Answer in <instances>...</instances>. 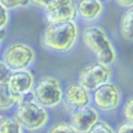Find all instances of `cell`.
I'll return each mask as SVG.
<instances>
[{
  "mask_svg": "<svg viewBox=\"0 0 133 133\" xmlns=\"http://www.w3.org/2000/svg\"><path fill=\"white\" fill-rule=\"evenodd\" d=\"M100 1H102V2H103V1H107V0H100Z\"/></svg>",
  "mask_w": 133,
  "mask_h": 133,
  "instance_id": "484cf974",
  "label": "cell"
},
{
  "mask_svg": "<svg viewBox=\"0 0 133 133\" xmlns=\"http://www.w3.org/2000/svg\"><path fill=\"white\" fill-rule=\"evenodd\" d=\"M98 121L99 113L91 106L74 110L71 114V125L78 133H87Z\"/></svg>",
  "mask_w": 133,
  "mask_h": 133,
  "instance_id": "8fae6325",
  "label": "cell"
},
{
  "mask_svg": "<svg viewBox=\"0 0 133 133\" xmlns=\"http://www.w3.org/2000/svg\"><path fill=\"white\" fill-rule=\"evenodd\" d=\"M115 133H133V123L131 122H125V123H122Z\"/></svg>",
  "mask_w": 133,
  "mask_h": 133,
  "instance_id": "7402d4cb",
  "label": "cell"
},
{
  "mask_svg": "<svg viewBox=\"0 0 133 133\" xmlns=\"http://www.w3.org/2000/svg\"><path fill=\"white\" fill-rule=\"evenodd\" d=\"M111 76L112 71L109 65L95 61L87 64L80 71L79 83L82 84L88 91H94L99 86L109 82Z\"/></svg>",
  "mask_w": 133,
  "mask_h": 133,
  "instance_id": "8992f818",
  "label": "cell"
},
{
  "mask_svg": "<svg viewBox=\"0 0 133 133\" xmlns=\"http://www.w3.org/2000/svg\"><path fill=\"white\" fill-rule=\"evenodd\" d=\"M30 1H31V4H32L33 6L45 9V8L47 7V5H48L52 0H30Z\"/></svg>",
  "mask_w": 133,
  "mask_h": 133,
  "instance_id": "603a6c76",
  "label": "cell"
},
{
  "mask_svg": "<svg viewBox=\"0 0 133 133\" xmlns=\"http://www.w3.org/2000/svg\"><path fill=\"white\" fill-rule=\"evenodd\" d=\"M122 99V92L116 84L107 82L92 91V102L102 111L115 110Z\"/></svg>",
  "mask_w": 133,
  "mask_h": 133,
  "instance_id": "52a82bcc",
  "label": "cell"
},
{
  "mask_svg": "<svg viewBox=\"0 0 133 133\" xmlns=\"http://www.w3.org/2000/svg\"><path fill=\"white\" fill-rule=\"evenodd\" d=\"M9 11L0 3V30H4L9 23Z\"/></svg>",
  "mask_w": 133,
  "mask_h": 133,
  "instance_id": "ffe728a7",
  "label": "cell"
},
{
  "mask_svg": "<svg viewBox=\"0 0 133 133\" xmlns=\"http://www.w3.org/2000/svg\"><path fill=\"white\" fill-rule=\"evenodd\" d=\"M11 71L5 65V63L0 59V82H7Z\"/></svg>",
  "mask_w": 133,
  "mask_h": 133,
  "instance_id": "44dd1931",
  "label": "cell"
},
{
  "mask_svg": "<svg viewBox=\"0 0 133 133\" xmlns=\"http://www.w3.org/2000/svg\"><path fill=\"white\" fill-rule=\"evenodd\" d=\"M62 101L64 102V105L69 109L74 111V110L89 106L90 94L79 82L71 83L63 90Z\"/></svg>",
  "mask_w": 133,
  "mask_h": 133,
  "instance_id": "30bf717a",
  "label": "cell"
},
{
  "mask_svg": "<svg viewBox=\"0 0 133 133\" xmlns=\"http://www.w3.org/2000/svg\"><path fill=\"white\" fill-rule=\"evenodd\" d=\"M0 133H23V127L15 116L0 114Z\"/></svg>",
  "mask_w": 133,
  "mask_h": 133,
  "instance_id": "9a60e30c",
  "label": "cell"
},
{
  "mask_svg": "<svg viewBox=\"0 0 133 133\" xmlns=\"http://www.w3.org/2000/svg\"><path fill=\"white\" fill-rule=\"evenodd\" d=\"M34 83V76L29 70L11 72L7 81L9 88L18 98V104L22 101V98L26 94L32 91Z\"/></svg>",
  "mask_w": 133,
  "mask_h": 133,
  "instance_id": "9c48e42d",
  "label": "cell"
},
{
  "mask_svg": "<svg viewBox=\"0 0 133 133\" xmlns=\"http://www.w3.org/2000/svg\"><path fill=\"white\" fill-rule=\"evenodd\" d=\"M75 5L76 18L87 23L97 21L104 10L103 2L100 0H76Z\"/></svg>",
  "mask_w": 133,
  "mask_h": 133,
  "instance_id": "7c38bea8",
  "label": "cell"
},
{
  "mask_svg": "<svg viewBox=\"0 0 133 133\" xmlns=\"http://www.w3.org/2000/svg\"><path fill=\"white\" fill-rule=\"evenodd\" d=\"M119 33L125 41H133V6L129 7L122 15L119 21Z\"/></svg>",
  "mask_w": 133,
  "mask_h": 133,
  "instance_id": "4fadbf2b",
  "label": "cell"
},
{
  "mask_svg": "<svg viewBox=\"0 0 133 133\" xmlns=\"http://www.w3.org/2000/svg\"><path fill=\"white\" fill-rule=\"evenodd\" d=\"M34 60V50L22 42H15L8 45L2 54V61L11 72L28 70Z\"/></svg>",
  "mask_w": 133,
  "mask_h": 133,
  "instance_id": "277c9868",
  "label": "cell"
},
{
  "mask_svg": "<svg viewBox=\"0 0 133 133\" xmlns=\"http://www.w3.org/2000/svg\"><path fill=\"white\" fill-rule=\"evenodd\" d=\"M16 119L23 128L31 131L42 129L48 122L47 110L35 101L22 102L17 106Z\"/></svg>",
  "mask_w": 133,
  "mask_h": 133,
  "instance_id": "5b68a950",
  "label": "cell"
},
{
  "mask_svg": "<svg viewBox=\"0 0 133 133\" xmlns=\"http://www.w3.org/2000/svg\"><path fill=\"white\" fill-rule=\"evenodd\" d=\"M18 105V98L9 88L7 82H0V110H8Z\"/></svg>",
  "mask_w": 133,
  "mask_h": 133,
  "instance_id": "5bb4252c",
  "label": "cell"
},
{
  "mask_svg": "<svg viewBox=\"0 0 133 133\" xmlns=\"http://www.w3.org/2000/svg\"><path fill=\"white\" fill-rule=\"evenodd\" d=\"M35 102L44 108H54L62 102L63 89L60 82L52 76H42L34 83L32 89Z\"/></svg>",
  "mask_w": 133,
  "mask_h": 133,
  "instance_id": "3957f363",
  "label": "cell"
},
{
  "mask_svg": "<svg viewBox=\"0 0 133 133\" xmlns=\"http://www.w3.org/2000/svg\"><path fill=\"white\" fill-rule=\"evenodd\" d=\"M87 133H115V131L104 121H98Z\"/></svg>",
  "mask_w": 133,
  "mask_h": 133,
  "instance_id": "ac0fdd59",
  "label": "cell"
},
{
  "mask_svg": "<svg viewBox=\"0 0 133 133\" xmlns=\"http://www.w3.org/2000/svg\"><path fill=\"white\" fill-rule=\"evenodd\" d=\"M5 37H6V30L5 29L4 30H0V46H1L2 42L5 39Z\"/></svg>",
  "mask_w": 133,
  "mask_h": 133,
  "instance_id": "d4e9b609",
  "label": "cell"
},
{
  "mask_svg": "<svg viewBox=\"0 0 133 133\" xmlns=\"http://www.w3.org/2000/svg\"><path fill=\"white\" fill-rule=\"evenodd\" d=\"M123 115L126 118V122L133 123V96L128 98L123 107Z\"/></svg>",
  "mask_w": 133,
  "mask_h": 133,
  "instance_id": "d6986e66",
  "label": "cell"
},
{
  "mask_svg": "<svg viewBox=\"0 0 133 133\" xmlns=\"http://www.w3.org/2000/svg\"><path fill=\"white\" fill-rule=\"evenodd\" d=\"M80 31L75 20L49 23L41 38L42 46L53 52H70L77 44Z\"/></svg>",
  "mask_w": 133,
  "mask_h": 133,
  "instance_id": "6da1fadb",
  "label": "cell"
},
{
  "mask_svg": "<svg viewBox=\"0 0 133 133\" xmlns=\"http://www.w3.org/2000/svg\"><path fill=\"white\" fill-rule=\"evenodd\" d=\"M49 133H78V132L72 127L71 124L66 122H59L56 123L51 128Z\"/></svg>",
  "mask_w": 133,
  "mask_h": 133,
  "instance_id": "e0dca14e",
  "label": "cell"
},
{
  "mask_svg": "<svg viewBox=\"0 0 133 133\" xmlns=\"http://www.w3.org/2000/svg\"><path fill=\"white\" fill-rule=\"evenodd\" d=\"M0 3L3 5L5 9L10 11L19 8L28 7L31 4V1L30 0H0Z\"/></svg>",
  "mask_w": 133,
  "mask_h": 133,
  "instance_id": "2e32d148",
  "label": "cell"
},
{
  "mask_svg": "<svg viewBox=\"0 0 133 133\" xmlns=\"http://www.w3.org/2000/svg\"><path fill=\"white\" fill-rule=\"evenodd\" d=\"M75 2L76 0H52L44 9L48 24L75 20Z\"/></svg>",
  "mask_w": 133,
  "mask_h": 133,
  "instance_id": "ba28073f",
  "label": "cell"
},
{
  "mask_svg": "<svg viewBox=\"0 0 133 133\" xmlns=\"http://www.w3.org/2000/svg\"><path fill=\"white\" fill-rule=\"evenodd\" d=\"M115 2H116L119 6L127 7V8L133 6V0H115Z\"/></svg>",
  "mask_w": 133,
  "mask_h": 133,
  "instance_id": "cb8c5ba5",
  "label": "cell"
},
{
  "mask_svg": "<svg viewBox=\"0 0 133 133\" xmlns=\"http://www.w3.org/2000/svg\"><path fill=\"white\" fill-rule=\"evenodd\" d=\"M84 45L95 54L97 61L110 65L115 61L116 52L106 31L98 25H88L81 32Z\"/></svg>",
  "mask_w": 133,
  "mask_h": 133,
  "instance_id": "7a4b0ae2",
  "label": "cell"
}]
</instances>
